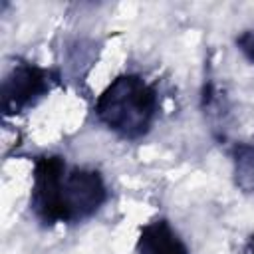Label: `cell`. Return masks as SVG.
<instances>
[{"instance_id": "obj_1", "label": "cell", "mask_w": 254, "mask_h": 254, "mask_svg": "<svg viewBox=\"0 0 254 254\" xmlns=\"http://www.w3.org/2000/svg\"><path fill=\"white\" fill-rule=\"evenodd\" d=\"M105 196V183L97 171L67 169L62 157L36 161L32 208L44 224L87 218L103 204Z\"/></svg>"}, {"instance_id": "obj_2", "label": "cell", "mask_w": 254, "mask_h": 254, "mask_svg": "<svg viewBox=\"0 0 254 254\" xmlns=\"http://www.w3.org/2000/svg\"><path fill=\"white\" fill-rule=\"evenodd\" d=\"M157 109V91L135 73L115 77L95 103L99 121L125 139L143 137L151 129Z\"/></svg>"}, {"instance_id": "obj_3", "label": "cell", "mask_w": 254, "mask_h": 254, "mask_svg": "<svg viewBox=\"0 0 254 254\" xmlns=\"http://www.w3.org/2000/svg\"><path fill=\"white\" fill-rule=\"evenodd\" d=\"M52 73L32 64L16 65L2 83V107L6 115L20 113L50 91Z\"/></svg>"}, {"instance_id": "obj_4", "label": "cell", "mask_w": 254, "mask_h": 254, "mask_svg": "<svg viewBox=\"0 0 254 254\" xmlns=\"http://www.w3.org/2000/svg\"><path fill=\"white\" fill-rule=\"evenodd\" d=\"M137 254H189V248L167 220H155L143 226Z\"/></svg>"}, {"instance_id": "obj_5", "label": "cell", "mask_w": 254, "mask_h": 254, "mask_svg": "<svg viewBox=\"0 0 254 254\" xmlns=\"http://www.w3.org/2000/svg\"><path fill=\"white\" fill-rule=\"evenodd\" d=\"M234 173L236 185L244 190H254V147L240 145L234 151Z\"/></svg>"}, {"instance_id": "obj_6", "label": "cell", "mask_w": 254, "mask_h": 254, "mask_svg": "<svg viewBox=\"0 0 254 254\" xmlns=\"http://www.w3.org/2000/svg\"><path fill=\"white\" fill-rule=\"evenodd\" d=\"M238 46L242 50V54L254 62V32H244L240 38H238Z\"/></svg>"}, {"instance_id": "obj_7", "label": "cell", "mask_w": 254, "mask_h": 254, "mask_svg": "<svg viewBox=\"0 0 254 254\" xmlns=\"http://www.w3.org/2000/svg\"><path fill=\"white\" fill-rule=\"evenodd\" d=\"M246 254H254V236L250 238V242H248V248H246Z\"/></svg>"}]
</instances>
